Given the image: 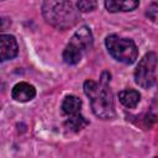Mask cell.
Listing matches in <instances>:
<instances>
[{
  "label": "cell",
  "mask_w": 158,
  "mask_h": 158,
  "mask_svg": "<svg viewBox=\"0 0 158 158\" xmlns=\"http://www.w3.org/2000/svg\"><path fill=\"white\" fill-rule=\"evenodd\" d=\"M110 73L104 72L99 81L86 80L84 83V93L90 99L93 112L104 120L115 116L114 95L110 89Z\"/></svg>",
  "instance_id": "6da1fadb"
},
{
  "label": "cell",
  "mask_w": 158,
  "mask_h": 158,
  "mask_svg": "<svg viewBox=\"0 0 158 158\" xmlns=\"http://www.w3.org/2000/svg\"><path fill=\"white\" fill-rule=\"evenodd\" d=\"M42 15L47 23L58 30L72 28L79 20V11L69 0H44Z\"/></svg>",
  "instance_id": "7a4b0ae2"
},
{
  "label": "cell",
  "mask_w": 158,
  "mask_h": 158,
  "mask_svg": "<svg viewBox=\"0 0 158 158\" xmlns=\"http://www.w3.org/2000/svg\"><path fill=\"white\" fill-rule=\"evenodd\" d=\"M107 52L118 62L132 64L138 56L136 43L130 38H123L117 35H110L105 40Z\"/></svg>",
  "instance_id": "3957f363"
},
{
  "label": "cell",
  "mask_w": 158,
  "mask_h": 158,
  "mask_svg": "<svg viewBox=\"0 0 158 158\" xmlns=\"http://www.w3.org/2000/svg\"><path fill=\"white\" fill-rule=\"evenodd\" d=\"M157 80V54L148 52L139 60L135 70V81L143 89H149Z\"/></svg>",
  "instance_id": "277c9868"
},
{
  "label": "cell",
  "mask_w": 158,
  "mask_h": 158,
  "mask_svg": "<svg viewBox=\"0 0 158 158\" xmlns=\"http://www.w3.org/2000/svg\"><path fill=\"white\" fill-rule=\"evenodd\" d=\"M68 44L84 54V52L90 49L93 46V33H91L90 28L86 26H81L73 35V37L70 38Z\"/></svg>",
  "instance_id": "5b68a950"
},
{
  "label": "cell",
  "mask_w": 158,
  "mask_h": 158,
  "mask_svg": "<svg viewBox=\"0 0 158 158\" xmlns=\"http://www.w3.org/2000/svg\"><path fill=\"white\" fill-rule=\"evenodd\" d=\"M19 44L14 36L0 35V60H9L17 56Z\"/></svg>",
  "instance_id": "8992f818"
},
{
  "label": "cell",
  "mask_w": 158,
  "mask_h": 158,
  "mask_svg": "<svg viewBox=\"0 0 158 158\" xmlns=\"http://www.w3.org/2000/svg\"><path fill=\"white\" fill-rule=\"evenodd\" d=\"M11 96L14 100L20 101V102H26L32 100L36 96V89L33 85L26 81H20L17 83L11 91Z\"/></svg>",
  "instance_id": "52a82bcc"
},
{
  "label": "cell",
  "mask_w": 158,
  "mask_h": 158,
  "mask_svg": "<svg viewBox=\"0 0 158 158\" xmlns=\"http://www.w3.org/2000/svg\"><path fill=\"white\" fill-rule=\"evenodd\" d=\"M139 5V0H105V7L109 12L132 11Z\"/></svg>",
  "instance_id": "ba28073f"
},
{
  "label": "cell",
  "mask_w": 158,
  "mask_h": 158,
  "mask_svg": "<svg viewBox=\"0 0 158 158\" xmlns=\"http://www.w3.org/2000/svg\"><path fill=\"white\" fill-rule=\"evenodd\" d=\"M118 99L123 106L132 109V107H136L137 104L139 102L141 94L135 89H125L118 93Z\"/></svg>",
  "instance_id": "9c48e42d"
},
{
  "label": "cell",
  "mask_w": 158,
  "mask_h": 158,
  "mask_svg": "<svg viewBox=\"0 0 158 158\" xmlns=\"http://www.w3.org/2000/svg\"><path fill=\"white\" fill-rule=\"evenodd\" d=\"M80 106H81V100L75 96V95H68L64 98L63 102H62V112L67 116L74 115L77 112L80 111Z\"/></svg>",
  "instance_id": "30bf717a"
},
{
  "label": "cell",
  "mask_w": 158,
  "mask_h": 158,
  "mask_svg": "<svg viewBox=\"0 0 158 158\" xmlns=\"http://www.w3.org/2000/svg\"><path fill=\"white\" fill-rule=\"evenodd\" d=\"M69 118L65 121V127L69 128L70 131H74V132H79L80 130H83L84 127H86L89 125V121L80 114V112H77L74 115H70L68 116Z\"/></svg>",
  "instance_id": "8fae6325"
},
{
  "label": "cell",
  "mask_w": 158,
  "mask_h": 158,
  "mask_svg": "<svg viewBox=\"0 0 158 158\" xmlns=\"http://www.w3.org/2000/svg\"><path fill=\"white\" fill-rule=\"evenodd\" d=\"M77 7L81 12H89L94 11L96 9V0H78Z\"/></svg>",
  "instance_id": "7c38bea8"
},
{
  "label": "cell",
  "mask_w": 158,
  "mask_h": 158,
  "mask_svg": "<svg viewBox=\"0 0 158 158\" xmlns=\"http://www.w3.org/2000/svg\"><path fill=\"white\" fill-rule=\"evenodd\" d=\"M157 12H158V6H157V4H156V2L151 4V5L148 6V9H147V15H148V17H149L153 22L157 21Z\"/></svg>",
  "instance_id": "4fadbf2b"
},
{
  "label": "cell",
  "mask_w": 158,
  "mask_h": 158,
  "mask_svg": "<svg viewBox=\"0 0 158 158\" xmlns=\"http://www.w3.org/2000/svg\"><path fill=\"white\" fill-rule=\"evenodd\" d=\"M10 25V21L7 19H4V17H0V32L5 31Z\"/></svg>",
  "instance_id": "5bb4252c"
},
{
  "label": "cell",
  "mask_w": 158,
  "mask_h": 158,
  "mask_svg": "<svg viewBox=\"0 0 158 158\" xmlns=\"http://www.w3.org/2000/svg\"><path fill=\"white\" fill-rule=\"evenodd\" d=\"M2 89H4V83H2L1 80H0V91H1Z\"/></svg>",
  "instance_id": "9a60e30c"
}]
</instances>
